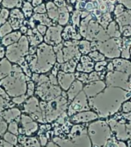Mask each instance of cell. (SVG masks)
<instances>
[{"label": "cell", "instance_id": "cell-1", "mask_svg": "<svg viewBox=\"0 0 131 147\" xmlns=\"http://www.w3.org/2000/svg\"><path fill=\"white\" fill-rule=\"evenodd\" d=\"M130 96V91L120 87L107 86L97 96L88 99V103L90 109L99 117L107 118L115 114Z\"/></svg>", "mask_w": 131, "mask_h": 147}, {"label": "cell", "instance_id": "cell-2", "mask_svg": "<svg viewBox=\"0 0 131 147\" xmlns=\"http://www.w3.org/2000/svg\"><path fill=\"white\" fill-rule=\"evenodd\" d=\"M45 147H92L87 133V123L76 124L66 139L55 137Z\"/></svg>", "mask_w": 131, "mask_h": 147}, {"label": "cell", "instance_id": "cell-3", "mask_svg": "<svg viewBox=\"0 0 131 147\" xmlns=\"http://www.w3.org/2000/svg\"><path fill=\"white\" fill-rule=\"evenodd\" d=\"M0 86L4 88L9 96L24 95L27 92V80L22 67L18 64L12 65L11 74L0 80Z\"/></svg>", "mask_w": 131, "mask_h": 147}, {"label": "cell", "instance_id": "cell-4", "mask_svg": "<svg viewBox=\"0 0 131 147\" xmlns=\"http://www.w3.org/2000/svg\"><path fill=\"white\" fill-rule=\"evenodd\" d=\"M87 133L92 147H103L113 136L107 122L101 119L87 124Z\"/></svg>", "mask_w": 131, "mask_h": 147}, {"label": "cell", "instance_id": "cell-5", "mask_svg": "<svg viewBox=\"0 0 131 147\" xmlns=\"http://www.w3.org/2000/svg\"><path fill=\"white\" fill-rule=\"evenodd\" d=\"M36 64L33 72L36 74H45L53 68L56 61V55L53 46L41 43L37 48Z\"/></svg>", "mask_w": 131, "mask_h": 147}, {"label": "cell", "instance_id": "cell-6", "mask_svg": "<svg viewBox=\"0 0 131 147\" xmlns=\"http://www.w3.org/2000/svg\"><path fill=\"white\" fill-rule=\"evenodd\" d=\"M29 51V41L27 37L22 36L19 41L7 47L6 58L10 62L18 63L22 58L28 55Z\"/></svg>", "mask_w": 131, "mask_h": 147}, {"label": "cell", "instance_id": "cell-7", "mask_svg": "<svg viewBox=\"0 0 131 147\" xmlns=\"http://www.w3.org/2000/svg\"><path fill=\"white\" fill-rule=\"evenodd\" d=\"M68 96H57L52 100L48 101L44 111L45 118L47 122L55 120L66 110L68 107Z\"/></svg>", "mask_w": 131, "mask_h": 147}, {"label": "cell", "instance_id": "cell-8", "mask_svg": "<svg viewBox=\"0 0 131 147\" xmlns=\"http://www.w3.org/2000/svg\"><path fill=\"white\" fill-rule=\"evenodd\" d=\"M105 84L107 86L120 87L127 91L131 90V76L121 71L113 70L106 75Z\"/></svg>", "mask_w": 131, "mask_h": 147}, {"label": "cell", "instance_id": "cell-9", "mask_svg": "<svg viewBox=\"0 0 131 147\" xmlns=\"http://www.w3.org/2000/svg\"><path fill=\"white\" fill-rule=\"evenodd\" d=\"M97 49L106 57L109 58H117L120 56V39L118 38H113L112 39H107L104 42H97Z\"/></svg>", "mask_w": 131, "mask_h": 147}, {"label": "cell", "instance_id": "cell-10", "mask_svg": "<svg viewBox=\"0 0 131 147\" xmlns=\"http://www.w3.org/2000/svg\"><path fill=\"white\" fill-rule=\"evenodd\" d=\"M61 90L57 85L51 84L50 80L48 82L38 84L35 94L44 101H50L61 96Z\"/></svg>", "mask_w": 131, "mask_h": 147}, {"label": "cell", "instance_id": "cell-11", "mask_svg": "<svg viewBox=\"0 0 131 147\" xmlns=\"http://www.w3.org/2000/svg\"><path fill=\"white\" fill-rule=\"evenodd\" d=\"M87 110H90L88 103V98L84 90H82L71 101V103L68 107V116L71 117L78 113Z\"/></svg>", "mask_w": 131, "mask_h": 147}, {"label": "cell", "instance_id": "cell-12", "mask_svg": "<svg viewBox=\"0 0 131 147\" xmlns=\"http://www.w3.org/2000/svg\"><path fill=\"white\" fill-rule=\"evenodd\" d=\"M25 110L27 113H29L33 116V119H36L38 121L43 122L44 119L42 117H45L43 113L41 112V107L38 103V100L36 97L32 96L31 98L28 99L25 106H24Z\"/></svg>", "mask_w": 131, "mask_h": 147}, {"label": "cell", "instance_id": "cell-13", "mask_svg": "<svg viewBox=\"0 0 131 147\" xmlns=\"http://www.w3.org/2000/svg\"><path fill=\"white\" fill-rule=\"evenodd\" d=\"M61 26H52L46 32L45 36V41L47 45L55 46L61 42Z\"/></svg>", "mask_w": 131, "mask_h": 147}, {"label": "cell", "instance_id": "cell-14", "mask_svg": "<svg viewBox=\"0 0 131 147\" xmlns=\"http://www.w3.org/2000/svg\"><path fill=\"white\" fill-rule=\"evenodd\" d=\"M106 87L107 84L103 80H94L87 83V84L84 86L83 90L87 96V98L90 99L94 97L101 92L103 91Z\"/></svg>", "mask_w": 131, "mask_h": 147}, {"label": "cell", "instance_id": "cell-15", "mask_svg": "<svg viewBox=\"0 0 131 147\" xmlns=\"http://www.w3.org/2000/svg\"><path fill=\"white\" fill-rule=\"evenodd\" d=\"M98 115L94 111L87 110L84 112H80L71 116V121L76 124L90 123L98 119Z\"/></svg>", "mask_w": 131, "mask_h": 147}, {"label": "cell", "instance_id": "cell-16", "mask_svg": "<svg viewBox=\"0 0 131 147\" xmlns=\"http://www.w3.org/2000/svg\"><path fill=\"white\" fill-rule=\"evenodd\" d=\"M57 82L61 88L64 90H68L71 84L76 80L75 74L74 73H65L63 71H59L57 75Z\"/></svg>", "mask_w": 131, "mask_h": 147}, {"label": "cell", "instance_id": "cell-17", "mask_svg": "<svg viewBox=\"0 0 131 147\" xmlns=\"http://www.w3.org/2000/svg\"><path fill=\"white\" fill-rule=\"evenodd\" d=\"M21 121L22 123L23 126L22 133L26 136H32L35 132H37L38 126L36 122H34L32 119V118L26 115H22Z\"/></svg>", "mask_w": 131, "mask_h": 147}, {"label": "cell", "instance_id": "cell-18", "mask_svg": "<svg viewBox=\"0 0 131 147\" xmlns=\"http://www.w3.org/2000/svg\"><path fill=\"white\" fill-rule=\"evenodd\" d=\"M80 60V63L78 64L76 67V70L78 72H84V73L93 72L95 66L94 61L88 55H83Z\"/></svg>", "mask_w": 131, "mask_h": 147}, {"label": "cell", "instance_id": "cell-19", "mask_svg": "<svg viewBox=\"0 0 131 147\" xmlns=\"http://www.w3.org/2000/svg\"><path fill=\"white\" fill-rule=\"evenodd\" d=\"M83 88H84V85H83V83L81 81L78 80H74L67 92L68 100L70 102H71L76 96H78L80 91H82Z\"/></svg>", "mask_w": 131, "mask_h": 147}, {"label": "cell", "instance_id": "cell-20", "mask_svg": "<svg viewBox=\"0 0 131 147\" xmlns=\"http://www.w3.org/2000/svg\"><path fill=\"white\" fill-rule=\"evenodd\" d=\"M24 15L18 9H14L11 12V17L9 19V24L12 29H18L22 22Z\"/></svg>", "mask_w": 131, "mask_h": 147}, {"label": "cell", "instance_id": "cell-21", "mask_svg": "<svg viewBox=\"0 0 131 147\" xmlns=\"http://www.w3.org/2000/svg\"><path fill=\"white\" fill-rule=\"evenodd\" d=\"M22 38V33L20 32H13L9 33L2 38V45L4 47H8L12 44L16 43Z\"/></svg>", "mask_w": 131, "mask_h": 147}, {"label": "cell", "instance_id": "cell-22", "mask_svg": "<svg viewBox=\"0 0 131 147\" xmlns=\"http://www.w3.org/2000/svg\"><path fill=\"white\" fill-rule=\"evenodd\" d=\"M12 71V64L7 58H2L0 61V80L6 78Z\"/></svg>", "mask_w": 131, "mask_h": 147}, {"label": "cell", "instance_id": "cell-23", "mask_svg": "<svg viewBox=\"0 0 131 147\" xmlns=\"http://www.w3.org/2000/svg\"><path fill=\"white\" fill-rule=\"evenodd\" d=\"M20 115V110L17 109V108H12V109H9V110H6L2 112L1 117L7 123H11V121H13L14 119H17Z\"/></svg>", "mask_w": 131, "mask_h": 147}, {"label": "cell", "instance_id": "cell-24", "mask_svg": "<svg viewBox=\"0 0 131 147\" xmlns=\"http://www.w3.org/2000/svg\"><path fill=\"white\" fill-rule=\"evenodd\" d=\"M120 28L131 25V11H124L121 15L118 16L117 18Z\"/></svg>", "mask_w": 131, "mask_h": 147}, {"label": "cell", "instance_id": "cell-25", "mask_svg": "<svg viewBox=\"0 0 131 147\" xmlns=\"http://www.w3.org/2000/svg\"><path fill=\"white\" fill-rule=\"evenodd\" d=\"M77 62L78 61H75V59L70 60L68 61H66L64 64H62L60 68L61 71L65 72V73H74L77 67H76Z\"/></svg>", "mask_w": 131, "mask_h": 147}, {"label": "cell", "instance_id": "cell-26", "mask_svg": "<svg viewBox=\"0 0 131 147\" xmlns=\"http://www.w3.org/2000/svg\"><path fill=\"white\" fill-rule=\"evenodd\" d=\"M42 41H43L42 35L38 32V30H33V33L32 35H30L29 40H28L31 46H37L38 45L41 44Z\"/></svg>", "mask_w": 131, "mask_h": 147}, {"label": "cell", "instance_id": "cell-27", "mask_svg": "<svg viewBox=\"0 0 131 147\" xmlns=\"http://www.w3.org/2000/svg\"><path fill=\"white\" fill-rule=\"evenodd\" d=\"M120 118L122 119V121L124 122L129 139L131 140V112L125 113L124 117H120Z\"/></svg>", "mask_w": 131, "mask_h": 147}, {"label": "cell", "instance_id": "cell-28", "mask_svg": "<svg viewBox=\"0 0 131 147\" xmlns=\"http://www.w3.org/2000/svg\"><path fill=\"white\" fill-rule=\"evenodd\" d=\"M48 16L52 19H57L59 18V10H57V7L53 2H48L47 4Z\"/></svg>", "mask_w": 131, "mask_h": 147}, {"label": "cell", "instance_id": "cell-29", "mask_svg": "<svg viewBox=\"0 0 131 147\" xmlns=\"http://www.w3.org/2000/svg\"><path fill=\"white\" fill-rule=\"evenodd\" d=\"M78 50L80 51V54L83 55H87L88 53L90 52L91 48H90V43L88 41H80L78 42Z\"/></svg>", "mask_w": 131, "mask_h": 147}, {"label": "cell", "instance_id": "cell-30", "mask_svg": "<svg viewBox=\"0 0 131 147\" xmlns=\"http://www.w3.org/2000/svg\"><path fill=\"white\" fill-rule=\"evenodd\" d=\"M63 37L66 40L71 38L74 39H80V38H81L80 34H76V32L73 29L72 26H68L65 28L64 33H63Z\"/></svg>", "mask_w": 131, "mask_h": 147}, {"label": "cell", "instance_id": "cell-31", "mask_svg": "<svg viewBox=\"0 0 131 147\" xmlns=\"http://www.w3.org/2000/svg\"><path fill=\"white\" fill-rule=\"evenodd\" d=\"M107 34L110 37H114V38H118L120 37L119 28L117 27V25L115 22H112L108 26Z\"/></svg>", "mask_w": 131, "mask_h": 147}, {"label": "cell", "instance_id": "cell-32", "mask_svg": "<svg viewBox=\"0 0 131 147\" xmlns=\"http://www.w3.org/2000/svg\"><path fill=\"white\" fill-rule=\"evenodd\" d=\"M4 136L5 141H6L7 143H9L11 146H16L18 142V138L16 136V135L15 134H12L11 133H5L3 135Z\"/></svg>", "mask_w": 131, "mask_h": 147}, {"label": "cell", "instance_id": "cell-33", "mask_svg": "<svg viewBox=\"0 0 131 147\" xmlns=\"http://www.w3.org/2000/svg\"><path fill=\"white\" fill-rule=\"evenodd\" d=\"M11 31H12V28H11V25L9 23L5 22L0 28V38H2L3 37H5L9 33H11Z\"/></svg>", "mask_w": 131, "mask_h": 147}, {"label": "cell", "instance_id": "cell-34", "mask_svg": "<svg viewBox=\"0 0 131 147\" xmlns=\"http://www.w3.org/2000/svg\"><path fill=\"white\" fill-rule=\"evenodd\" d=\"M90 58H91L94 61L99 62V61H103L105 60V56L103 55H102L101 52H98L97 51H92V52L89 53V55H88Z\"/></svg>", "mask_w": 131, "mask_h": 147}, {"label": "cell", "instance_id": "cell-35", "mask_svg": "<svg viewBox=\"0 0 131 147\" xmlns=\"http://www.w3.org/2000/svg\"><path fill=\"white\" fill-rule=\"evenodd\" d=\"M34 19H36V20H39L41 22L42 24L41 25H51V21L50 19L45 16V15H44V14H37L35 16H34Z\"/></svg>", "mask_w": 131, "mask_h": 147}, {"label": "cell", "instance_id": "cell-36", "mask_svg": "<svg viewBox=\"0 0 131 147\" xmlns=\"http://www.w3.org/2000/svg\"><path fill=\"white\" fill-rule=\"evenodd\" d=\"M21 2L22 0H4L3 5L8 8H13V7L20 5Z\"/></svg>", "mask_w": 131, "mask_h": 147}, {"label": "cell", "instance_id": "cell-37", "mask_svg": "<svg viewBox=\"0 0 131 147\" xmlns=\"http://www.w3.org/2000/svg\"><path fill=\"white\" fill-rule=\"evenodd\" d=\"M8 130L9 133L15 134V135H18V123L16 121H11L9 123V125L8 126Z\"/></svg>", "mask_w": 131, "mask_h": 147}, {"label": "cell", "instance_id": "cell-38", "mask_svg": "<svg viewBox=\"0 0 131 147\" xmlns=\"http://www.w3.org/2000/svg\"><path fill=\"white\" fill-rule=\"evenodd\" d=\"M69 18V14L68 11L66 12H61V15L59 16L58 18V22L61 25H64L67 24V22H68Z\"/></svg>", "mask_w": 131, "mask_h": 147}, {"label": "cell", "instance_id": "cell-39", "mask_svg": "<svg viewBox=\"0 0 131 147\" xmlns=\"http://www.w3.org/2000/svg\"><path fill=\"white\" fill-rule=\"evenodd\" d=\"M35 89V85L33 80H27V94L28 96H32Z\"/></svg>", "mask_w": 131, "mask_h": 147}, {"label": "cell", "instance_id": "cell-40", "mask_svg": "<svg viewBox=\"0 0 131 147\" xmlns=\"http://www.w3.org/2000/svg\"><path fill=\"white\" fill-rule=\"evenodd\" d=\"M7 129H8L7 122L0 116V136L4 135Z\"/></svg>", "mask_w": 131, "mask_h": 147}, {"label": "cell", "instance_id": "cell-41", "mask_svg": "<svg viewBox=\"0 0 131 147\" xmlns=\"http://www.w3.org/2000/svg\"><path fill=\"white\" fill-rule=\"evenodd\" d=\"M9 16V11L6 9H2L0 12V25H3L5 23L7 18Z\"/></svg>", "mask_w": 131, "mask_h": 147}, {"label": "cell", "instance_id": "cell-42", "mask_svg": "<svg viewBox=\"0 0 131 147\" xmlns=\"http://www.w3.org/2000/svg\"><path fill=\"white\" fill-rule=\"evenodd\" d=\"M32 10V5H30V3L25 2V5H24V7H23V12H24V15L25 16V17H29L31 16Z\"/></svg>", "mask_w": 131, "mask_h": 147}, {"label": "cell", "instance_id": "cell-43", "mask_svg": "<svg viewBox=\"0 0 131 147\" xmlns=\"http://www.w3.org/2000/svg\"><path fill=\"white\" fill-rule=\"evenodd\" d=\"M107 65V63L105 61H99L97 62L96 64H95V66H94V69H95V71L97 72H98V71H102L103 70H104L105 68V67Z\"/></svg>", "mask_w": 131, "mask_h": 147}, {"label": "cell", "instance_id": "cell-44", "mask_svg": "<svg viewBox=\"0 0 131 147\" xmlns=\"http://www.w3.org/2000/svg\"><path fill=\"white\" fill-rule=\"evenodd\" d=\"M120 32L125 37H129L131 35V25H127L120 28Z\"/></svg>", "mask_w": 131, "mask_h": 147}, {"label": "cell", "instance_id": "cell-45", "mask_svg": "<svg viewBox=\"0 0 131 147\" xmlns=\"http://www.w3.org/2000/svg\"><path fill=\"white\" fill-rule=\"evenodd\" d=\"M110 20V14H105L104 16L102 17V18L100 19V22L102 25H103V27L106 28L108 25V22H109V21Z\"/></svg>", "mask_w": 131, "mask_h": 147}, {"label": "cell", "instance_id": "cell-46", "mask_svg": "<svg viewBox=\"0 0 131 147\" xmlns=\"http://www.w3.org/2000/svg\"><path fill=\"white\" fill-rule=\"evenodd\" d=\"M25 95H22V96H16V97H13L12 99V101L13 103H16V104H22V103L25 101Z\"/></svg>", "mask_w": 131, "mask_h": 147}, {"label": "cell", "instance_id": "cell-47", "mask_svg": "<svg viewBox=\"0 0 131 147\" xmlns=\"http://www.w3.org/2000/svg\"><path fill=\"white\" fill-rule=\"evenodd\" d=\"M46 9L45 6V5H40L39 6H37L35 9H34V11L37 12L38 14H44L45 12Z\"/></svg>", "mask_w": 131, "mask_h": 147}, {"label": "cell", "instance_id": "cell-48", "mask_svg": "<svg viewBox=\"0 0 131 147\" xmlns=\"http://www.w3.org/2000/svg\"><path fill=\"white\" fill-rule=\"evenodd\" d=\"M37 30H38V32L41 34V35H43V34H46V32H47V28H46L45 25H38L37 26Z\"/></svg>", "mask_w": 131, "mask_h": 147}, {"label": "cell", "instance_id": "cell-49", "mask_svg": "<svg viewBox=\"0 0 131 147\" xmlns=\"http://www.w3.org/2000/svg\"><path fill=\"white\" fill-rule=\"evenodd\" d=\"M124 7L122 5H118L117 7H116V9H115L114 13L116 16H120V15H121L123 12H124Z\"/></svg>", "mask_w": 131, "mask_h": 147}, {"label": "cell", "instance_id": "cell-50", "mask_svg": "<svg viewBox=\"0 0 131 147\" xmlns=\"http://www.w3.org/2000/svg\"><path fill=\"white\" fill-rule=\"evenodd\" d=\"M0 96H2V98H4L5 100H9V97H10L9 96V94H7L6 91L5 90L4 88L2 87H0Z\"/></svg>", "mask_w": 131, "mask_h": 147}, {"label": "cell", "instance_id": "cell-51", "mask_svg": "<svg viewBox=\"0 0 131 147\" xmlns=\"http://www.w3.org/2000/svg\"><path fill=\"white\" fill-rule=\"evenodd\" d=\"M79 16H80V12H79V11H77L74 13L72 20H73V22L74 23L75 25H78V24H79Z\"/></svg>", "mask_w": 131, "mask_h": 147}, {"label": "cell", "instance_id": "cell-52", "mask_svg": "<svg viewBox=\"0 0 131 147\" xmlns=\"http://www.w3.org/2000/svg\"><path fill=\"white\" fill-rule=\"evenodd\" d=\"M55 4L57 5L58 7H60V8L65 7V2H64V0H55Z\"/></svg>", "mask_w": 131, "mask_h": 147}, {"label": "cell", "instance_id": "cell-53", "mask_svg": "<svg viewBox=\"0 0 131 147\" xmlns=\"http://www.w3.org/2000/svg\"><path fill=\"white\" fill-rule=\"evenodd\" d=\"M120 2L126 5L127 8L131 9V0H120Z\"/></svg>", "mask_w": 131, "mask_h": 147}, {"label": "cell", "instance_id": "cell-54", "mask_svg": "<svg viewBox=\"0 0 131 147\" xmlns=\"http://www.w3.org/2000/svg\"><path fill=\"white\" fill-rule=\"evenodd\" d=\"M5 52H6V50L5 49L4 46L1 45H0V58H2V59L3 58V57L5 55Z\"/></svg>", "mask_w": 131, "mask_h": 147}, {"label": "cell", "instance_id": "cell-55", "mask_svg": "<svg viewBox=\"0 0 131 147\" xmlns=\"http://www.w3.org/2000/svg\"><path fill=\"white\" fill-rule=\"evenodd\" d=\"M5 103H6V100H5L4 98H2V96H0V110L4 107V106L5 105Z\"/></svg>", "mask_w": 131, "mask_h": 147}, {"label": "cell", "instance_id": "cell-56", "mask_svg": "<svg viewBox=\"0 0 131 147\" xmlns=\"http://www.w3.org/2000/svg\"><path fill=\"white\" fill-rule=\"evenodd\" d=\"M99 9H100V11H107V5H105L104 4H102V5H100V7H99Z\"/></svg>", "mask_w": 131, "mask_h": 147}, {"label": "cell", "instance_id": "cell-57", "mask_svg": "<svg viewBox=\"0 0 131 147\" xmlns=\"http://www.w3.org/2000/svg\"><path fill=\"white\" fill-rule=\"evenodd\" d=\"M41 0H33L32 1V4L34 6H37L38 5L41 4Z\"/></svg>", "mask_w": 131, "mask_h": 147}, {"label": "cell", "instance_id": "cell-58", "mask_svg": "<svg viewBox=\"0 0 131 147\" xmlns=\"http://www.w3.org/2000/svg\"><path fill=\"white\" fill-rule=\"evenodd\" d=\"M93 8H94V6H93V4H92L91 2H89V3H87V9H88V10H91V9H93Z\"/></svg>", "mask_w": 131, "mask_h": 147}, {"label": "cell", "instance_id": "cell-59", "mask_svg": "<svg viewBox=\"0 0 131 147\" xmlns=\"http://www.w3.org/2000/svg\"><path fill=\"white\" fill-rule=\"evenodd\" d=\"M27 31V28L25 27V26H22V27L21 28V33H25Z\"/></svg>", "mask_w": 131, "mask_h": 147}, {"label": "cell", "instance_id": "cell-60", "mask_svg": "<svg viewBox=\"0 0 131 147\" xmlns=\"http://www.w3.org/2000/svg\"><path fill=\"white\" fill-rule=\"evenodd\" d=\"M108 0H101V2L103 3V4H104V3H106V2H107Z\"/></svg>", "mask_w": 131, "mask_h": 147}, {"label": "cell", "instance_id": "cell-61", "mask_svg": "<svg viewBox=\"0 0 131 147\" xmlns=\"http://www.w3.org/2000/svg\"><path fill=\"white\" fill-rule=\"evenodd\" d=\"M130 58H131V38H130Z\"/></svg>", "mask_w": 131, "mask_h": 147}, {"label": "cell", "instance_id": "cell-62", "mask_svg": "<svg viewBox=\"0 0 131 147\" xmlns=\"http://www.w3.org/2000/svg\"><path fill=\"white\" fill-rule=\"evenodd\" d=\"M110 2H112V3H114L115 2H116V0H109Z\"/></svg>", "mask_w": 131, "mask_h": 147}, {"label": "cell", "instance_id": "cell-63", "mask_svg": "<svg viewBox=\"0 0 131 147\" xmlns=\"http://www.w3.org/2000/svg\"><path fill=\"white\" fill-rule=\"evenodd\" d=\"M2 45V43H1V42H0V45Z\"/></svg>", "mask_w": 131, "mask_h": 147}, {"label": "cell", "instance_id": "cell-64", "mask_svg": "<svg viewBox=\"0 0 131 147\" xmlns=\"http://www.w3.org/2000/svg\"><path fill=\"white\" fill-rule=\"evenodd\" d=\"M0 147H2V146H0Z\"/></svg>", "mask_w": 131, "mask_h": 147}]
</instances>
